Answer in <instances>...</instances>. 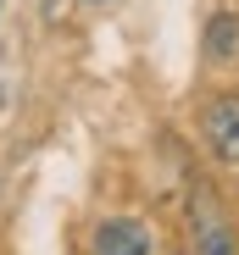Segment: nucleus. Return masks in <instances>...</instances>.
Here are the masks:
<instances>
[{"instance_id":"2","label":"nucleus","mask_w":239,"mask_h":255,"mask_svg":"<svg viewBox=\"0 0 239 255\" xmlns=\"http://www.w3.org/2000/svg\"><path fill=\"white\" fill-rule=\"evenodd\" d=\"M201 133H206V150L228 166H239V95H223L206 106L201 117Z\"/></svg>"},{"instance_id":"4","label":"nucleus","mask_w":239,"mask_h":255,"mask_svg":"<svg viewBox=\"0 0 239 255\" xmlns=\"http://www.w3.org/2000/svg\"><path fill=\"white\" fill-rule=\"evenodd\" d=\"M206 56L212 61H234L239 56V17L234 11H217L206 22Z\"/></svg>"},{"instance_id":"3","label":"nucleus","mask_w":239,"mask_h":255,"mask_svg":"<svg viewBox=\"0 0 239 255\" xmlns=\"http://www.w3.org/2000/svg\"><path fill=\"white\" fill-rule=\"evenodd\" d=\"M95 255H150V228L134 217H111L95 228Z\"/></svg>"},{"instance_id":"1","label":"nucleus","mask_w":239,"mask_h":255,"mask_svg":"<svg viewBox=\"0 0 239 255\" xmlns=\"http://www.w3.org/2000/svg\"><path fill=\"white\" fill-rule=\"evenodd\" d=\"M189 233H195V255H239V239L223 217V205L206 189L189 194Z\"/></svg>"}]
</instances>
